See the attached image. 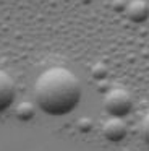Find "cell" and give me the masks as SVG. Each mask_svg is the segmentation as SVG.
<instances>
[{"mask_svg":"<svg viewBox=\"0 0 149 151\" xmlns=\"http://www.w3.org/2000/svg\"><path fill=\"white\" fill-rule=\"evenodd\" d=\"M34 96L42 112L52 117H62L78 107L83 89L73 72L63 67H52L37 78Z\"/></svg>","mask_w":149,"mask_h":151,"instance_id":"cell-1","label":"cell"},{"mask_svg":"<svg viewBox=\"0 0 149 151\" xmlns=\"http://www.w3.org/2000/svg\"><path fill=\"white\" fill-rule=\"evenodd\" d=\"M104 109L110 117L123 119L133 109V99L128 91L122 88H115L109 91L104 98Z\"/></svg>","mask_w":149,"mask_h":151,"instance_id":"cell-2","label":"cell"},{"mask_svg":"<svg viewBox=\"0 0 149 151\" xmlns=\"http://www.w3.org/2000/svg\"><path fill=\"white\" fill-rule=\"evenodd\" d=\"M126 133H128V127H126V124L118 117L109 119L102 127L104 138L112 141V143H120V141H123L126 137Z\"/></svg>","mask_w":149,"mask_h":151,"instance_id":"cell-3","label":"cell"},{"mask_svg":"<svg viewBox=\"0 0 149 151\" xmlns=\"http://www.w3.org/2000/svg\"><path fill=\"white\" fill-rule=\"evenodd\" d=\"M16 88L11 76L0 70V112L6 111L15 102Z\"/></svg>","mask_w":149,"mask_h":151,"instance_id":"cell-4","label":"cell"},{"mask_svg":"<svg viewBox=\"0 0 149 151\" xmlns=\"http://www.w3.org/2000/svg\"><path fill=\"white\" fill-rule=\"evenodd\" d=\"M126 18L133 23H143L149 20V5L144 0H133L126 5Z\"/></svg>","mask_w":149,"mask_h":151,"instance_id":"cell-5","label":"cell"},{"mask_svg":"<svg viewBox=\"0 0 149 151\" xmlns=\"http://www.w3.org/2000/svg\"><path fill=\"white\" fill-rule=\"evenodd\" d=\"M141 137H143V140L146 141V145L149 146V114L146 115L141 122Z\"/></svg>","mask_w":149,"mask_h":151,"instance_id":"cell-6","label":"cell"}]
</instances>
